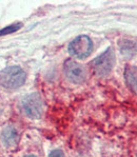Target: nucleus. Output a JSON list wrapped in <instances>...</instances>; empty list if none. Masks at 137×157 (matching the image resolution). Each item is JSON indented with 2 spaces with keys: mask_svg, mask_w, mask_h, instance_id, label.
I'll return each instance as SVG.
<instances>
[{
  "mask_svg": "<svg viewBox=\"0 0 137 157\" xmlns=\"http://www.w3.org/2000/svg\"><path fill=\"white\" fill-rule=\"evenodd\" d=\"M21 25H12L8 26V28L3 29V30L0 31V35H6V34H11L13 32H16V31H18L19 29H20Z\"/></svg>",
  "mask_w": 137,
  "mask_h": 157,
  "instance_id": "9",
  "label": "nucleus"
},
{
  "mask_svg": "<svg viewBox=\"0 0 137 157\" xmlns=\"http://www.w3.org/2000/svg\"><path fill=\"white\" fill-rule=\"evenodd\" d=\"M49 157H66V155L61 150H54L50 153Z\"/></svg>",
  "mask_w": 137,
  "mask_h": 157,
  "instance_id": "10",
  "label": "nucleus"
},
{
  "mask_svg": "<svg viewBox=\"0 0 137 157\" xmlns=\"http://www.w3.org/2000/svg\"><path fill=\"white\" fill-rule=\"evenodd\" d=\"M26 75L21 67H9L0 71V86L6 89H18L25 82Z\"/></svg>",
  "mask_w": 137,
  "mask_h": 157,
  "instance_id": "1",
  "label": "nucleus"
},
{
  "mask_svg": "<svg viewBox=\"0 0 137 157\" xmlns=\"http://www.w3.org/2000/svg\"><path fill=\"white\" fill-rule=\"evenodd\" d=\"M115 64V54L112 48H109L107 51L95 58L92 61V67L95 73L99 76H107L111 73L113 67Z\"/></svg>",
  "mask_w": 137,
  "mask_h": 157,
  "instance_id": "2",
  "label": "nucleus"
},
{
  "mask_svg": "<svg viewBox=\"0 0 137 157\" xmlns=\"http://www.w3.org/2000/svg\"><path fill=\"white\" fill-rule=\"evenodd\" d=\"M25 114L31 119H39L43 113L42 99L37 93L28 95L21 102Z\"/></svg>",
  "mask_w": 137,
  "mask_h": 157,
  "instance_id": "3",
  "label": "nucleus"
},
{
  "mask_svg": "<svg viewBox=\"0 0 137 157\" xmlns=\"http://www.w3.org/2000/svg\"><path fill=\"white\" fill-rule=\"evenodd\" d=\"M127 83L132 91L137 93V67H128L124 72Z\"/></svg>",
  "mask_w": 137,
  "mask_h": 157,
  "instance_id": "7",
  "label": "nucleus"
},
{
  "mask_svg": "<svg viewBox=\"0 0 137 157\" xmlns=\"http://www.w3.org/2000/svg\"><path fill=\"white\" fill-rule=\"evenodd\" d=\"M64 74L73 83H82L88 76L86 67L74 60H68L64 63Z\"/></svg>",
  "mask_w": 137,
  "mask_h": 157,
  "instance_id": "5",
  "label": "nucleus"
},
{
  "mask_svg": "<svg viewBox=\"0 0 137 157\" xmlns=\"http://www.w3.org/2000/svg\"><path fill=\"white\" fill-rule=\"evenodd\" d=\"M119 49L122 55L126 57H132L136 52V44L131 40H121L119 42Z\"/></svg>",
  "mask_w": 137,
  "mask_h": 157,
  "instance_id": "8",
  "label": "nucleus"
},
{
  "mask_svg": "<svg viewBox=\"0 0 137 157\" xmlns=\"http://www.w3.org/2000/svg\"><path fill=\"white\" fill-rule=\"evenodd\" d=\"M25 157H37L36 155H33V154H29V155H25Z\"/></svg>",
  "mask_w": 137,
  "mask_h": 157,
  "instance_id": "11",
  "label": "nucleus"
},
{
  "mask_svg": "<svg viewBox=\"0 0 137 157\" xmlns=\"http://www.w3.org/2000/svg\"><path fill=\"white\" fill-rule=\"evenodd\" d=\"M0 138L1 142L6 148L12 149L16 147V144L19 141V132L16 129V127L12 124H8L2 128L0 132Z\"/></svg>",
  "mask_w": 137,
  "mask_h": 157,
  "instance_id": "6",
  "label": "nucleus"
},
{
  "mask_svg": "<svg viewBox=\"0 0 137 157\" xmlns=\"http://www.w3.org/2000/svg\"><path fill=\"white\" fill-rule=\"evenodd\" d=\"M0 116H1V110H0Z\"/></svg>",
  "mask_w": 137,
  "mask_h": 157,
  "instance_id": "12",
  "label": "nucleus"
},
{
  "mask_svg": "<svg viewBox=\"0 0 137 157\" xmlns=\"http://www.w3.org/2000/svg\"><path fill=\"white\" fill-rule=\"evenodd\" d=\"M93 42L86 35L78 36L69 45V52L77 58H86L92 53Z\"/></svg>",
  "mask_w": 137,
  "mask_h": 157,
  "instance_id": "4",
  "label": "nucleus"
}]
</instances>
